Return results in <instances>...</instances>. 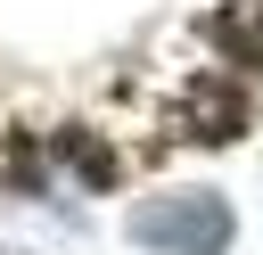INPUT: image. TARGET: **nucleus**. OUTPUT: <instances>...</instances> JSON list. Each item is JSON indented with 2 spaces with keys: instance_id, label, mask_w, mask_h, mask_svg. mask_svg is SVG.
I'll return each mask as SVG.
<instances>
[{
  "instance_id": "nucleus-1",
  "label": "nucleus",
  "mask_w": 263,
  "mask_h": 255,
  "mask_svg": "<svg viewBox=\"0 0 263 255\" xmlns=\"http://www.w3.org/2000/svg\"><path fill=\"white\" fill-rule=\"evenodd\" d=\"M123 247H140V255H230L238 206L222 181H156L123 206Z\"/></svg>"
},
{
  "instance_id": "nucleus-3",
  "label": "nucleus",
  "mask_w": 263,
  "mask_h": 255,
  "mask_svg": "<svg viewBox=\"0 0 263 255\" xmlns=\"http://www.w3.org/2000/svg\"><path fill=\"white\" fill-rule=\"evenodd\" d=\"M49 156H58V173H74L82 189H115V181H123V156H115L99 132H82V123H74V132H58V140H49Z\"/></svg>"
},
{
  "instance_id": "nucleus-4",
  "label": "nucleus",
  "mask_w": 263,
  "mask_h": 255,
  "mask_svg": "<svg viewBox=\"0 0 263 255\" xmlns=\"http://www.w3.org/2000/svg\"><path fill=\"white\" fill-rule=\"evenodd\" d=\"M0 255H8V239H0Z\"/></svg>"
},
{
  "instance_id": "nucleus-2",
  "label": "nucleus",
  "mask_w": 263,
  "mask_h": 255,
  "mask_svg": "<svg viewBox=\"0 0 263 255\" xmlns=\"http://www.w3.org/2000/svg\"><path fill=\"white\" fill-rule=\"evenodd\" d=\"M173 140H189V148H230V140H247V90L238 82H222V66L189 90V107L173 115Z\"/></svg>"
}]
</instances>
